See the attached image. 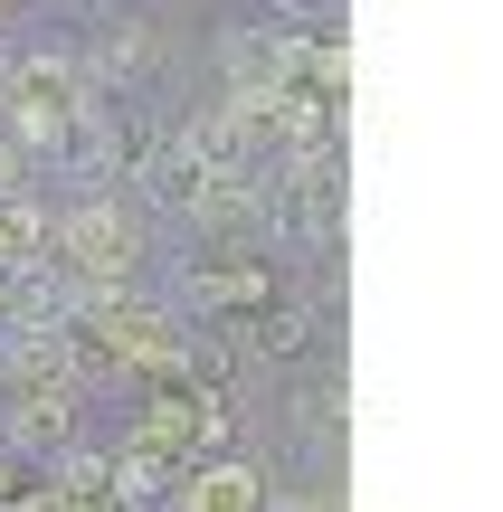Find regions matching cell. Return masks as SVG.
<instances>
[{"label": "cell", "mask_w": 503, "mask_h": 512, "mask_svg": "<svg viewBox=\"0 0 503 512\" xmlns=\"http://www.w3.org/2000/svg\"><path fill=\"white\" fill-rule=\"evenodd\" d=\"M143 57H152V38L133 29V19H114V29L95 38V76H133V67H143Z\"/></svg>", "instance_id": "5b68a950"}, {"label": "cell", "mask_w": 503, "mask_h": 512, "mask_svg": "<svg viewBox=\"0 0 503 512\" xmlns=\"http://www.w3.org/2000/svg\"><path fill=\"white\" fill-rule=\"evenodd\" d=\"M76 427V399H57V389H19L10 418H0V446H67Z\"/></svg>", "instance_id": "3957f363"}, {"label": "cell", "mask_w": 503, "mask_h": 512, "mask_svg": "<svg viewBox=\"0 0 503 512\" xmlns=\"http://www.w3.org/2000/svg\"><path fill=\"white\" fill-rule=\"evenodd\" d=\"M257 503H266V484L247 465H209V475L181 484V512H257Z\"/></svg>", "instance_id": "277c9868"}, {"label": "cell", "mask_w": 503, "mask_h": 512, "mask_svg": "<svg viewBox=\"0 0 503 512\" xmlns=\"http://www.w3.org/2000/svg\"><path fill=\"white\" fill-rule=\"evenodd\" d=\"M295 10H314V0H295Z\"/></svg>", "instance_id": "ba28073f"}, {"label": "cell", "mask_w": 503, "mask_h": 512, "mask_svg": "<svg viewBox=\"0 0 503 512\" xmlns=\"http://www.w3.org/2000/svg\"><path fill=\"white\" fill-rule=\"evenodd\" d=\"M48 238H57V256H67V275H76L86 294H124L133 247H143V238H133V219H124L114 200H76L67 219L48 228Z\"/></svg>", "instance_id": "6da1fadb"}, {"label": "cell", "mask_w": 503, "mask_h": 512, "mask_svg": "<svg viewBox=\"0 0 503 512\" xmlns=\"http://www.w3.org/2000/svg\"><path fill=\"white\" fill-rule=\"evenodd\" d=\"M162 494V465H152V446H133L124 456V503H152Z\"/></svg>", "instance_id": "8992f818"}, {"label": "cell", "mask_w": 503, "mask_h": 512, "mask_svg": "<svg viewBox=\"0 0 503 512\" xmlns=\"http://www.w3.org/2000/svg\"><path fill=\"white\" fill-rule=\"evenodd\" d=\"M0 370H10V389H57V399H76V342L57 323H10Z\"/></svg>", "instance_id": "7a4b0ae2"}, {"label": "cell", "mask_w": 503, "mask_h": 512, "mask_svg": "<svg viewBox=\"0 0 503 512\" xmlns=\"http://www.w3.org/2000/svg\"><path fill=\"white\" fill-rule=\"evenodd\" d=\"M19 171H29V152H19L10 133H0V200H19Z\"/></svg>", "instance_id": "52a82bcc"}]
</instances>
